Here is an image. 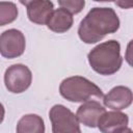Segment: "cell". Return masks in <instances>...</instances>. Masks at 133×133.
<instances>
[{
	"instance_id": "6da1fadb",
	"label": "cell",
	"mask_w": 133,
	"mask_h": 133,
	"mask_svg": "<svg viewBox=\"0 0 133 133\" xmlns=\"http://www.w3.org/2000/svg\"><path fill=\"white\" fill-rule=\"evenodd\" d=\"M119 28V19L111 7H94L81 20L78 27L79 38L85 44H96L107 34Z\"/></svg>"
},
{
	"instance_id": "7a4b0ae2",
	"label": "cell",
	"mask_w": 133,
	"mask_h": 133,
	"mask_svg": "<svg viewBox=\"0 0 133 133\" xmlns=\"http://www.w3.org/2000/svg\"><path fill=\"white\" fill-rule=\"evenodd\" d=\"M87 60L90 68L100 75L115 74L123 63L119 43L115 39H109L99 44L89 51Z\"/></svg>"
},
{
	"instance_id": "3957f363",
	"label": "cell",
	"mask_w": 133,
	"mask_h": 133,
	"mask_svg": "<svg viewBox=\"0 0 133 133\" xmlns=\"http://www.w3.org/2000/svg\"><path fill=\"white\" fill-rule=\"evenodd\" d=\"M59 92L62 98L74 103H83L89 100H101L104 97L102 89L82 76H72L61 81Z\"/></svg>"
},
{
	"instance_id": "277c9868",
	"label": "cell",
	"mask_w": 133,
	"mask_h": 133,
	"mask_svg": "<svg viewBox=\"0 0 133 133\" xmlns=\"http://www.w3.org/2000/svg\"><path fill=\"white\" fill-rule=\"evenodd\" d=\"M53 133H80L79 121L69 108L61 104L54 105L49 111Z\"/></svg>"
},
{
	"instance_id": "5b68a950",
	"label": "cell",
	"mask_w": 133,
	"mask_h": 133,
	"mask_svg": "<svg viewBox=\"0 0 133 133\" xmlns=\"http://www.w3.org/2000/svg\"><path fill=\"white\" fill-rule=\"evenodd\" d=\"M32 82V73L30 69L22 63H16L8 66L4 73V84L8 91L21 94L29 88Z\"/></svg>"
},
{
	"instance_id": "8992f818",
	"label": "cell",
	"mask_w": 133,
	"mask_h": 133,
	"mask_svg": "<svg viewBox=\"0 0 133 133\" xmlns=\"http://www.w3.org/2000/svg\"><path fill=\"white\" fill-rule=\"evenodd\" d=\"M26 47L25 35L18 29H8L0 34V54L8 59L21 56Z\"/></svg>"
},
{
	"instance_id": "52a82bcc",
	"label": "cell",
	"mask_w": 133,
	"mask_h": 133,
	"mask_svg": "<svg viewBox=\"0 0 133 133\" xmlns=\"http://www.w3.org/2000/svg\"><path fill=\"white\" fill-rule=\"evenodd\" d=\"M129 117L119 110L105 111L99 118L97 127L103 133H123L131 132L128 129Z\"/></svg>"
},
{
	"instance_id": "ba28073f",
	"label": "cell",
	"mask_w": 133,
	"mask_h": 133,
	"mask_svg": "<svg viewBox=\"0 0 133 133\" xmlns=\"http://www.w3.org/2000/svg\"><path fill=\"white\" fill-rule=\"evenodd\" d=\"M133 96L129 87L117 85L111 88L107 95L103 97V103L112 110H123L132 104Z\"/></svg>"
},
{
	"instance_id": "9c48e42d",
	"label": "cell",
	"mask_w": 133,
	"mask_h": 133,
	"mask_svg": "<svg viewBox=\"0 0 133 133\" xmlns=\"http://www.w3.org/2000/svg\"><path fill=\"white\" fill-rule=\"evenodd\" d=\"M106 111L104 106H102L96 100H89L83 102V104L77 109L76 116L79 123L83 124L89 128H96L100 116Z\"/></svg>"
},
{
	"instance_id": "30bf717a",
	"label": "cell",
	"mask_w": 133,
	"mask_h": 133,
	"mask_svg": "<svg viewBox=\"0 0 133 133\" xmlns=\"http://www.w3.org/2000/svg\"><path fill=\"white\" fill-rule=\"evenodd\" d=\"M26 6L28 19L30 22L37 25L47 24L52 11L54 10V4L50 0H34Z\"/></svg>"
},
{
	"instance_id": "8fae6325",
	"label": "cell",
	"mask_w": 133,
	"mask_h": 133,
	"mask_svg": "<svg viewBox=\"0 0 133 133\" xmlns=\"http://www.w3.org/2000/svg\"><path fill=\"white\" fill-rule=\"evenodd\" d=\"M73 23H74V19L72 14L66 9L60 7L52 11L47 22V26L53 32L63 33L72 28Z\"/></svg>"
},
{
	"instance_id": "7c38bea8",
	"label": "cell",
	"mask_w": 133,
	"mask_h": 133,
	"mask_svg": "<svg viewBox=\"0 0 133 133\" xmlns=\"http://www.w3.org/2000/svg\"><path fill=\"white\" fill-rule=\"evenodd\" d=\"M18 133H44L45 124L44 119L37 114H25L17 124Z\"/></svg>"
},
{
	"instance_id": "4fadbf2b",
	"label": "cell",
	"mask_w": 133,
	"mask_h": 133,
	"mask_svg": "<svg viewBox=\"0 0 133 133\" xmlns=\"http://www.w3.org/2000/svg\"><path fill=\"white\" fill-rule=\"evenodd\" d=\"M19 10L14 2L0 1V26L12 23L18 18Z\"/></svg>"
},
{
	"instance_id": "5bb4252c",
	"label": "cell",
	"mask_w": 133,
	"mask_h": 133,
	"mask_svg": "<svg viewBox=\"0 0 133 133\" xmlns=\"http://www.w3.org/2000/svg\"><path fill=\"white\" fill-rule=\"evenodd\" d=\"M60 7L66 9L72 15L81 12L85 6V0H57Z\"/></svg>"
},
{
	"instance_id": "9a60e30c",
	"label": "cell",
	"mask_w": 133,
	"mask_h": 133,
	"mask_svg": "<svg viewBox=\"0 0 133 133\" xmlns=\"http://www.w3.org/2000/svg\"><path fill=\"white\" fill-rule=\"evenodd\" d=\"M115 4L124 9H130L133 6V0H114Z\"/></svg>"
},
{
	"instance_id": "2e32d148",
	"label": "cell",
	"mask_w": 133,
	"mask_h": 133,
	"mask_svg": "<svg viewBox=\"0 0 133 133\" xmlns=\"http://www.w3.org/2000/svg\"><path fill=\"white\" fill-rule=\"evenodd\" d=\"M4 115H5V109H4V106L2 105V103L0 102V124L3 122Z\"/></svg>"
},
{
	"instance_id": "e0dca14e",
	"label": "cell",
	"mask_w": 133,
	"mask_h": 133,
	"mask_svg": "<svg viewBox=\"0 0 133 133\" xmlns=\"http://www.w3.org/2000/svg\"><path fill=\"white\" fill-rule=\"evenodd\" d=\"M20 2H21V4H23V5H27L28 3H30V2H32V1H34V0H19Z\"/></svg>"
},
{
	"instance_id": "ac0fdd59",
	"label": "cell",
	"mask_w": 133,
	"mask_h": 133,
	"mask_svg": "<svg viewBox=\"0 0 133 133\" xmlns=\"http://www.w3.org/2000/svg\"><path fill=\"white\" fill-rule=\"evenodd\" d=\"M94 1H97V2H112L114 0H94Z\"/></svg>"
}]
</instances>
